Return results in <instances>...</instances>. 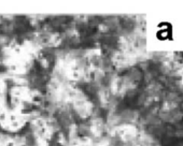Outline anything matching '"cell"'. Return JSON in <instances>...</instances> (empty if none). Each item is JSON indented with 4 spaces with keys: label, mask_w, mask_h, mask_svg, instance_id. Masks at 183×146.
<instances>
[{
    "label": "cell",
    "mask_w": 183,
    "mask_h": 146,
    "mask_svg": "<svg viewBox=\"0 0 183 146\" xmlns=\"http://www.w3.org/2000/svg\"><path fill=\"white\" fill-rule=\"evenodd\" d=\"M117 21L121 36L128 37L130 35H134L138 28L137 19L130 17V16H117Z\"/></svg>",
    "instance_id": "1"
}]
</instances>
